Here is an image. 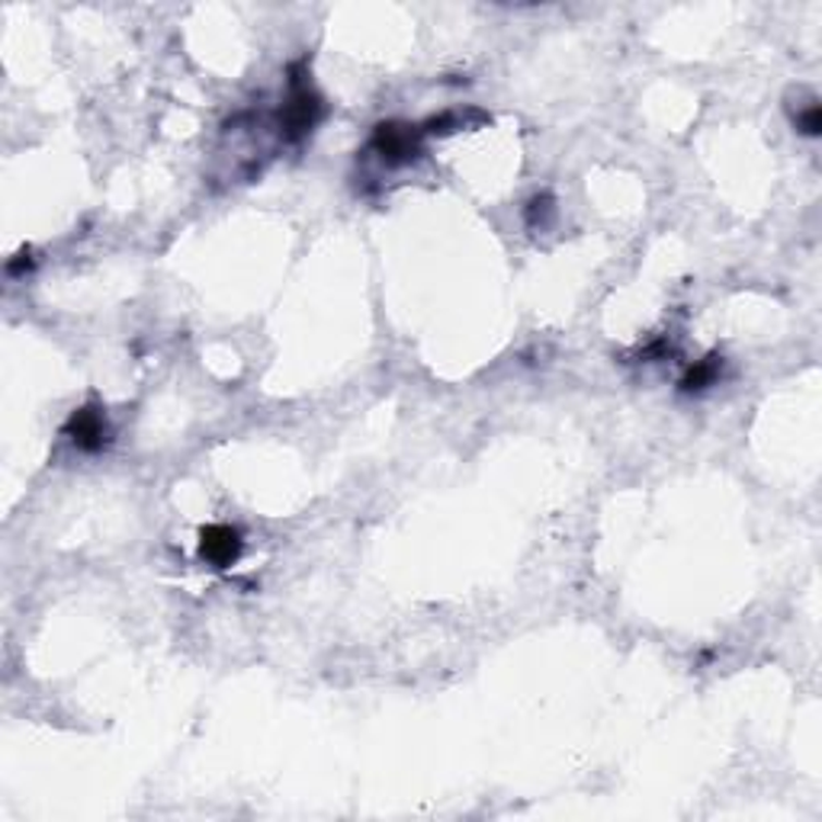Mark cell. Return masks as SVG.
I'll list each match as a JSON object with an SVG mask.
<instances>
[{
    "label": "cell",
    "mask_w": 822,
    "mask_h": 822,
    "mask_svg": "<svg viewBox=\"0 0 822 822\" xmlns=\"http://www.w3.org/2000/svg\"><path fill=\"white\" fill-rule=\"evenodd\" d=\"M549 206H553V200H549V196H536V200L530 203V209H528L530 226H536V219H543V216L549 213Z\"/></svg>",
    "instance_id": "7"
},
{
    "label": "cell",
    "mask_w": 822,
    "mask_h": 822,
    "mask_svg": "<svg viewBox=\"0 0 822 822\" xmlns=\"http://www.w3.org/2000/svg\"><path fill=\"white\" fill-rule=\"evenodd\" d=\"M797 129H800L803 135H813V138L820 135V132H822V110H820V104H817V100H813V104H810V107H807V110H803V113L797 117Z\"/></svg>",
    "instance_id": "6"
},
{
    "label": "cell",
    "mask_w": 822,
    "mask_h": 822,
    "mask_svg": "<svg viewBox=\"0 0 822 822\" xmlns=\"http://www.w3.org/2000/svg\"><path fill=\"white\" fill-rule=\"evenodd\" d=\"M322 119V100L305 87V90H295L293 97H290V104L283 107V113H280V132H283V138H290V142H299V138H305L312 129H315V122Z\"/></svg>",
    "instance_id": "1"
},
{
    "label": "cell",
    "mask_w": 822,
    "mask_h": 822,
    "mask_svg": "<svg viewBox=\"0 0 822 822\" xmlns=\"http://www.w3.org/2000/svg\"><path fill=\"white\" fill-rule=\"evenodd\" d=\"M64 431L74 440V447L84 454H97L110 444V427H107V418L100 409L74 411Z\"/></svg>",
    "instance_id": "3"
},
{
    "label": "cell",
    "mask_w": 822,
    "mask_h": 822,
    "mask_svg": "<svg viewBox=\"0 0 822 822\" xmlns=\"http://www.w3.org/2000/svg\"><path fill=\"white\" fill-rule=\"evenodd\" d=\"M720 366H723V360L713 353V356H706V360H698L691 370H688V376L681 379V389L685 392H701L706 389L716 376H720Z\"/></svg>",
    "instance_id": "5"
},
{
    "label": "cell",
    "mask_w": 822,
    "mask_h": 822,
    "mask_svg": "<svg viewBox=\"0 0 822 822\" xmlns=\"http://www.w3.org/2000/svg\"><path fill=\"white\" fill-rule=\"evenodd\" d=\"M200 556L216 569L232 566L241 556V533L235 528H226V524L206 528L200 533Z\"/></svg>",
    "instance_id": "4"
},
{
    "label": "cell",
    "mask_w": 822,
    "mask_h": 822,
    "mask_svg": "<svg viewBox=\"0 0 822 822\" xmlns=\"http://www.w3.org/2000/svg\"><path fill=\"white\" fill-rule=\"evenodd\" d=\"M418 138H421V129H409V125H396V122H386L376 129L373 135V148L383 155L386 165H406L418 155Z\"/></svg>",
    "instance_id": "2"
}]
</instances>
